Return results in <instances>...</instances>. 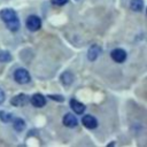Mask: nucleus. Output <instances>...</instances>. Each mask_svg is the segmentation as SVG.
<instances>
[{
  "instance_id": "obj_5",
  "label": "nucleus",
  "mask_w": 147,
  "mask_h": 147,
  "mask_svg": "<svg viewBox=\"0 0 147 147\" xmlns=\"http://www.w3.org/2000/svg\"><path fill=\"white\" fill-rule=\"evenodd\" d=\"M29 96L25 95V94H18V95H15L13 99H11V105L15 106V107H22V106H25L28 102H29Z\"/></svg>"
},
{
  "instance_id": "obj_7",
  "label": "nucleus",
  "mask_w": 147,
  "mask_h": 147,
  "mask_svg": "<svg viewBox=\"0 0 147 147\" xmlns=\"http://www.w3.org/2000/svg\"><path fill=\"white\" fill-rule=\"evenodd\" d=\"M101 52H102V49H101L100 46H98V45H92V46L88 48V52H87V57H88V60H90V61L96 60L98 56L101 54Z\"/></svg>"
},
{
  "instance_id": "obj_16",
  "label": "nucleus",
  "mask_w": 147,
  "mask_h": 147,
  "mask_svg": "<svg viewBox=\"0 0 147 147\" xmlns=\"http://www.w3.org/2000/svg\"><path fill=\"white\" fill-rule=\"evenodd\" d=\"M52 2L54 5H56V6H63V5H65L68 2V0H52Z\"/></svg>"
},
{
  "instance_id": "obj_15",
  "label": "nucleus",
  "mask_w": 147,
  "mask_h": 147,
  "mask_svg": "<svg viewBox=\"0 0 147 147\" xmlns=\"http://www.w3.org/2000/svg\"><path fill=\"white\" fill-rule=\"evenodd\" d=\"M10 60H11V55L9 52H6V51L0 52V62H8Z\"/></svg>"
},
{
  "instance_id": "obj_9",
  "label": "nucleus",
  "mask_w": 147,
  "mask_h": 147,
  "mask_svg": "<svg viewBox=\"0 0 147 147\" xmlns=\"http://www.w3.org/2000/svg\"><path fill=\"white\" fill-rule=\"evenodd\" d=\"M70 107H71V109L76 113V114H83L84 111H85V109H86V107H85V105L84 103H82V102H79V101H77L76 99H71L70 100Z\"/></svg>"
},
{
  "instance_id": "obj_6",
  "label": "nucleus",
  "mask_w": 147,
  "mask_h": 147,
  "mask_svg": "<svg viewBox=\"0 0 147 147\" xmlns=\"http://www.w3.org/2000/svg\"><path fill=\"white\" fill-rule=\"evenodd\" d=\"M82 123H83V125L85 126V127H87V129H95L96 126H98V121H96V118L95 117H93L92 115H85L84 117H83V119H82Z\"/></svg>"
},
{
  "instance_id": "obj_4",
  "label": "nucleus",
  "mask_w": 147,
  "mask_h": 147,
  "mask_svg": "<svg viewBox=\"0 0 147 147\" xmlns=\"http://www.w3.org/2000/svg\"><path fill=\"white\" fill-rule=\"evenodd\" d=\"M110 56H111V59H113L115 62L122 63V62H124L125 59H126V53H125V51L122 49V48H116V49H114V51L110 53Z\"/></svg>"
},
{
  "instance_id": "obj_13",
  "label": "nucleus",
  "mask_w": 147,
  "mask_h": 147,
  "mask_svg": "<svg viewBox=\"0 0 147 147\" xmlns=\"http://www.w3.org/2000/svg\"><path fill=\"white\" fill-rule=\"evenodd\" d=\"M130 7L134 11H141L144 8V1L142 0H131Z\"/></svg>"
},
{
  "instance_id": "obj_11",
  "label": "nucleus",
  "mask_w": 147,
  "mask_h": 147,
  "mask_svg": "<svg viewBox=\"0 0 147 147\" xmlns=\"http://www.w3.org/2000/svg\"><path fill=\"white\" fill-rule=\"evenodd\" d=\"M72 80H74V76H72L71 72L65 71V72H63V74L61 75V82H62L63 85L68 86V85H70V84L72 83Z\"/></svg>"
},
{
  "instance_id": "obj_3",
  "label": "nucleus",
  "mask_w": 147,
  "mask_h": 147,
  "mask_svg": "<svg viewBox=\"0 0 147 147\" xmlns=\"http://www.w3.org/2000/svg\"><path fill=\"white\" fill-rule=\"evenodd\" d=\"M26 28L30 30V31H37L41 28V21L38 16L36 15H31L28 17L26 20Z\"/></svg>"
},
{
  "instance_id": "obj_2",
  "label": "nucleus",
  "mask_w": 147,
  "mask_h": 147,
  "mask_svg": "<svg viewBox=\"0 0 147 147\" xmlns=\"http://www.w3.org/2000/svg\"><path fill=\"white\" fill-rule=\"evenodd\" d=\"M14 79L18 84H28L31 80V77H30V74L28 72V70H25L23 68H20V69H16L15 70V72H14Z\"/></svg>"
},
{
  "instance_id": "obj_12",
  "label": "nucleus",
  "mask_w": 147,
  "mask_h": 147,
  "mask_svg": "<svg viewBox=\"0 0 147 147\" xmlns=\"http://www.w3.org/2000/svg\"><path fill=\"white\" fill-rule=\"evenodd\" d=\"M13 126L17 132H22L25 129V122L22 118H15L13 122Z\"/></svg>"
},
{
  "instance_id": "obj_1",
  "label": "nucleus",
  "mask_w": 147,
  "mask_h": 147,
  "mask_svg": "<svg viewBox=\"0 0 147 147\" xmlns=\"http://www.w3.org/2000/svg\"><path fill=\"white\" fill-rule=\"evenodd\" d=\"M0 17L1 20L6 23L7 28L10 31H17L20 29V21L16 15V11L13 10L11 8H5L0 11Z\"/></svg>"
},
{
  "instance_id": "obj_14",
  "label": "nucleus",
  "mask_w": 147,
  "mask_h": 147,
  "mask_svg": "<svg viewBox=\"0 0 147 147\" xmlns=\"http://www.w3.org/2000/svg\"><path fill=\"white\" fill-rule=\"evenodd\" d=\"M0 119L2 121V122H10L11 119H13V115L11 114H9V113H7V111H5V110H2V111H0Z\"/></svg>"
},
{
  "instance_id": "obj_8",
  "label": "nucleus",
  "mask_w": 147,
  "mask_h": 147,
  "mask_svg": "<svg viewBox=\"0 0 147 147\" xmlns=\"http://www.w3.org/2000/svg\"><path fill=\"white\" fill-rule=\"evenodd\" d=\"M30 101H31V103H32L34 107H37V108L44 107V106L46 105V99H45V96L41 95V94H39V93H38V94H33V95L31 96Z\"/></svg>"
},
{
  "instance_id": "obj_17",
  "label": "nucleus",
  "mask_w": 147,
  "mask_h": 147,
  "mask_svg": "<svg viewBox=\"0 0 147 147\" xmlns=\"http://www.w3.org/2000/svg\"><path fill=\"white\" fill-rule=\"evenodd\" d=\"M48 98L49 99H53V100H56L59 102H62L63 101V96H61V95H48Z\"/></svg>"
},
{
  "instance_id": "obj_10",
  "label": "nucleus",
  "mask_w": 147,
  "mask_h": 147,
  "mask_svg": "<svg viewBox=\"0 0 147 147\" xmlns=\"http://www.w3.org/2000/svg\"><path fill=\"white\" fill-rule=\"evenodd\" d=\"M63 124L65 126H68V127H74V126H76L78 124V119L72 114H67L63 117Z\"/></svg>"
},
{
  "instance_id": "obj_18",
  "label": "nucleus",
  "mask_w": 147,
  "mask_h": 147,
  "mask_svg": "<svg viewBox=\"0 0 147 147\" xmlns=\"http://www.w3.org/2000/svg\"><path fill=\"white\" fill-rule=\"evenodd\" d=\"M3 100H5V93H3V91L0 88V103H2Z\"/></svg>"
}]
</instances>
